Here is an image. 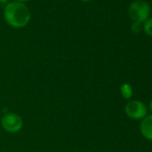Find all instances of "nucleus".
<instances>
[{
	"label": "nucleus",
	"mask_w": 152,
	"mask_h": 152,
	"mask_svg": "<svg viewBox=\"0 0 152 152\" xmlns=\"http://www.w3.org/2000/svg\"><path fill=\"white\" fill-rule=\"evenodd\" d=\"M4 18L6 23L12 28L22 29L30 23L31 11L24 3L12 1L5 7Z\"/></svg>",
	"instance_id": "obj_1"
},
{
	"label": "nucleus",
	"mask_w": 152,
	"mask_h": 152,
	"mask_svg": "<svg viewBox=\"0 0 152 152\" xmlns=\"http://www.w3.org/2000/svg\"><path fill=\"white\" fill-rule=\"evenodd\" d=\"M128 15L132 22L142 23L149 17L150 7L146 1L136 0L130 5L128 8Z\"/></svg>",
	"instance_id": "obj_2"
},
{
	"label": "nucleus",
	"mask_w": 152,
	"mask_h": 152,
	"mask_svg": "<svg viewBox=\"0 0 152 152\" xmlns=\"http://www.w3.org/2000/svg\"><path fill=\"white\" fill-rule=\"evenodd\" d=\"M3 129L9 133H17L23 127L22 117L15 113H7L1 118Z\"/></svg>",
	"instance_id": "obj_3"
},
{
	"label": "nucleus",
	"mask_w": 152,
	"mask_h": 152,
	"mask_svg": "<svg viewBox=\"0 0 152 152\" xmlns=\"http://www.w3.org/2000/svg\"><path fill=\"white\" fill-rule=\"evenodd\" d=\"M125 114L133 120H142L147 115V107L139 100H132L128 102L124 107Z\"/></svg>",
	"instance_id": "obj_4"
},
{
	"label": "nucleus",
	"mask_w": 152,
	"mask_h": 152,
	"mask_svg": "<svg viewBox=\"0 0 152 152\" xmlns=\"http://www.w3.org/2000/svg\"><path fill=\"white\" fill-rule=\"evenodd\" d=\"M141 134L148 139V140L152 141V115H146L140 125Z\"/></svg>",
	"instance_id": "obj_5"
},
{
	"label": "nucleus",
	"mask_w": 152,
	"mask_h": 152,
	"mask_svg": "<svg viewBox=\"0 0 152 152\" xmlns=\"http://www.w3.org/2000/svg\"><path fill=\"white\" fill-rule=\"evenodd\" d=\"M120 91H121V94L123 96L124 99H129L132 97V93H133V91H132V88L130 84L128 83H124L121 88H120Z\"/></svg>",
	"instance_id": "obj_6"
},
{
	"label": "nucleus",
	"mask_w": 152,
	"mask_h": 152,
	"mask_svg": "<svg viewBox=\"0 0 152 152\" xmlns=\"http://www.w3.org/2000/svg\"><path fill=\"white\" fill-rule=\"evenodd\" d=\"M142 29L148 36L152 37V18H148L143 23Z\"/></svg>",
	"instance_id": "obj_7"
},
{
	"label": "nucleus",
	"mask_w": 152,
	"mask_h": 152,
	"mask_svg": "<svg viewBox=\"0 0 152 152\" xmlns=\"http://www.w3.org/2000/svg\"><path fill=\"white\" fill-rule=\"evenodd\" d=\"M141 30H142V24L140 23L132 22V23L131 24V31L133 33H139L140 32Z\"/></svg>",
	"instance_id": "obj_8"
},
{
	"label": "nucleus",
	"mask_w": 152,
	"mask_h": 152,
	"mask_svg": "<svg viewBox=\"0 0 152 152\" xmlns=\"http://www.w3.org/2000/svg\"><path fill=\"white\" fill-rule=\"evenodd\" d=\"M10 2V0H0V3H2V4H7Z\"/></svg>",
	"instance_id": "obj_9"
},
{
	"label": "nucleus",
	"mask_w": 152,
	"mask_h": 152,
	"mask_svg": "<svg viewBox=\"0 0 152 152\" xmlns=\"http://www.w3.org/2000/svg\"><path fill=\"white\" fill-rule=\"evenodd\" d=\"M15 1H18V2H21V3H26V2H29L31 0H15Z\"/></svg>",
	"instance_id": "obj_10"
},
{
	"label": "nucleus",
	"mask_w": 152,
	"mask_h": 152,
	"mask_svg": "<svg viewBox=\"0 0 152 152\" xmlns=\"http://www.w3.org/2000/svg\"><path fill=\"white\" fill-rule=\"evenodd\" d=\"M149 109H150V111L152 112V99H151V101L149 102Z\"/></svg>",
	"instance_id": "obj_11"
},
{
	"label": "nucleus",
	"mask_w": 152,
	"mask_h": 152,
	"mask_svg": "<svg viewBox=\"0 0 152 152\" xmlns=\"http://www.w3.org/2000/svg\"><path fill=\"white\" fill-rule=\"evenodd\" d=\"M82 2H83V3H87V2H91V0H81Z\"/></svg>",
	"instance_id": "obj_12"
}]
</instances>
